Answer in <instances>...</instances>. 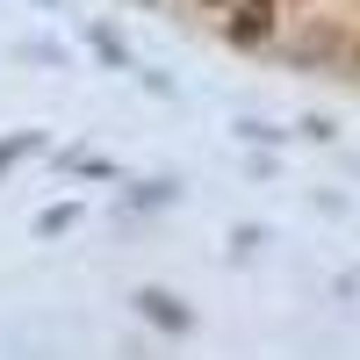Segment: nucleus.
Returning <instances> with one entry per match:
<instances>
[{"label": "nucleus", "mask_w": 360, "mask_h": 360, "mask_svg": "<svg viewBox=\"0 0 360 360\" xmlns=\"http://www.w3.org/2000/svg\"><path fill=\"white\" fill-rule=\"evenodd\" d=\"M29 144H37V137H8V144H0V166H15V159L29 152Z\"/></svg>", "instance_id": "obj_4"}, {"label": "nucleus", "mask_w": 360, "mask_h": 360, "mask_svg": "<svg viewBox=\"0 0 360 360\" xmlns=\"http://www.w3.org/2000/svg\"><path fill=\"white\" fill-rule=\"evenodd\" d=\"M79 224V209H51V217H37V238H58V231H72Z\"/></svg>", "instance_id": "obj_3"}, {"label": "nucleus", "mask_w": 360, "mask_h": 360, "mask_svg": "<svg viewBox=\"0 0 360 360\" xmlns=\"http://www.w3.org/2000/svg\"><path fill=\"white\" fill-rule=\"evenodd\" d=\"M137 310L152 324H166V332H195V317L180 310V295H166V288H137Z\"/></svg>", "instance_id": "obj_2"}, {"label": "nucleus", "mask_w": 360, "mask_h": 360, "mask_svg": "<svg viewBox=\"0 0 360 360\" xmlns=\"http://www.w3.org/2000/svg\"><path fill=\"white\" fill-rule=\"evenodd\" d=\"M274 37H281V0H231V8H224V44L266 51Z\"/></svg>", "instance_id": "obj_1"}, {"label": "nucleus", "mask_w": 360, "mask_h": 360, "mask_svg": "<svg viewBox=\"0 0 360 360\" xmlns=\"http://www.w3.org/2000/svg\"><path fill=\"white\" fill-rule=\"evenodd\" d=\"M353 65H360V51H353Z\"/></svg>", "instance_id": "obj_6"}, {"label": "nucleus", "mask_w": 360, "mask_h": 360, "mask_svg": "<svg viewBox=\"0 0 360 360\" xmlns=\"http://www.w3.org/2000/svg\"><path fill=\"white\" fill-rule=\"evenodd\" d=\"M195 8H217V15H224V8H231V0H195Z\"/></svg>", "instance_id": "obj_5"}]
</instances>
